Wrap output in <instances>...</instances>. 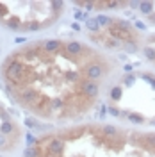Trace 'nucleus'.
I'll use <instances>...</instances> for the list:
<instances>
[{
  "instance_id": "14",
  "label": "nucleus",
  "mask_w": 155,
  "mask_h": 157,
  "mask_svg": "<svg viewBox=\"0 0 155 157\" xmlns=\"http://www.w3.org/2000/svg\"><path fill=\"white\" fill-rule=\"evenodd\" d=\"M145 143L148 150H155V134H145Z\"/></svg>"
},
{
  "instance_id": "3",
  "label": "nucleus",
  "mask_w": 155,
  "mask_h": 157,
  "mask_svg": "<svg viewBox=\"0 0 155 157\" xmlns=\"http://www.w3.org/2000/svg\"><path fill=\"white\" fill-rule=\"evenodd\" d=\"M109 36H111V38H114V39H118V41H130V39L136 38L134 34H130V32H127V30L119 29L116 23L109 27Z\"/></svg>"
},
{
  "instance_id": "27",
  "label": "nucleus",
  "mask_w": 155,
  "mask_h": 157,
  "mask_svg": "<svg viewBox=\"0 0 155 157\" xmlns=\"http://www.w3.org/2000/svg\"><path fill=\"white\" fill-rule=\"evenodd\" d=\"M123 70H125V73H128V71H132V66H130V64H125Z\"/></svg>"
},
{
  "instance_id": "26",
  "label": "nucleus",
  "mask_w": 155,
  "mask_h": 157,
  "mask_svg": "<svg viewBox=\"0 0 155 157\" xmlns=\"http://www.w3.org/2000/svg\"><path fill=\"white\" fill-rule=\"evenodd\" d=\"M75 16H77L78 20H82V18H86V14H82V13H80V11H77V13H75Z\"/></svg>"
},
{
  "instance_id": "6",
  "label": "nucleus",
  "mask_w": 155,
  "mask_h": 157,
  "mask_svg": "<svg viewBox=\"0 0 155 157\" xmlns=\"http://www.w3.org/2000/svg\"><path fill=\"white\" fill-rule=\"evenodd\" d=\"M41 48H43V54H55L62 48V43L57 39H50V41H45L41 45Z\"/></svg>"
},
{
  "instance_id": "13",
  "label": "nucleus",
  "mask_w": 155,
  "mask_h": 157,
  "mask_svg": "<svg viewBox=\"0 0 155 157\" xmlns=\"http://www.w3.org/2000/svg\"><path fill=\"white\" fill-rule=\"evenodd\" d=\"M102 134L107 136V137H112V136H116L118 134V128L112 127V125H105V127H102Z\"/></svg>"
},
{
  "instance_id": "21",
  "label": "nucleus",
  "mask_w": 155,
  "mask_h": 157,
  "mask_svg": "<svg viewBox=\"0 0 155 157\" xmlns=\"http://www.w3.org/2000/svg\"><path fill=\"white\" fill-rule=\"evenodd\" d=\"M68 78L75 82V80H78V78H80V73H78V71H70V73H68Z\"/></svg>"
},
{
  "instance_id": "2",
  "label": "nucleus",
  "mask_w": 155,
  "mask_h": 157,
  "mask_svg": "<svg viewBox=\"0 0 155 157\" xmlns=\"http://www.w3.org/2000/svg\"><path fill=\"white\" fill-rule=\"evenodd\" d=\"M84 75H86L87 80H91V82H96L98 78L104 77V68H102V64H98V63H89L84 70Z\"/></svg>"
},
{
  "instance_id": "23",
  "label": "nucleus",
  "mask_w": 155,
  "mask_h": 157,
  "mask_svg": "<svg viewBox=\"0 0 155 157\" xmlns=\"http://www.w3.org/2000/svg\"><path fill=\"white\" fill-rule=\"evenodd\" d=\"M109 113H111L112 116H119V114H121V113H119V109L114 107V105H111V107H109Z\"/></svg>"
},
{
  "instance_id": "12",
  "label": "nucleus",
  "mask_w": 155,
  "mask_h": 157,
  "mask_svg": "<svg viewBox=\"0 0 155 157\" xmlns=\"http://www.w3.org/2000/svg\"><path fill=\"white\" fill-rule=\"evenodd\" d=\"M127 120L132 121V123H145V118L137 113H127Z\"/></svg>"
},
{
  "instance_id": "9",
  "label": "nucleus",
  "mask_w": 155,
  "mask_h": 157,
  "mask_svg": "<svg viewBox=\"0 0 155 157\" xmlns=\"http://www.w3.org/2000/svg\"><path fill=\"white\" fill-rule=\"evenodd\" d=\"M114 21H116V25L119 27V29H123V30H127V32H130V34L136 36V32H134V29H132L130 21H127V20H114Z\"/></svg>"
},
{
  "instance_id": "28",
  "label": "nucleus",
  "mask_w": 155,
  "mask_h": 157,
  "mask_svg": "<svg viewBox=\"0 0 155 157\" xmlns=\"http://www.w3.org/2000/svg\"><path fill=\"white\" fill-rule=\"evenodd\" d=\"M136 27H137V29H145L146 25H145V23H141V21H137V23H136Z\"/></svg>"
},
{
  "instance_id": "29",
  "label": "nucleus",
  "mask_w": 155,
  "mask_h": 157,
  "mask_svg": "<svg viewBox=\"0 0 155 157\" xmlns=\"http://www.w3.org/2000/svg\"><path fill=\"white\" fill-rule=\"evenodd\" d=\"M152 20H153V21H155V14H152Z\"/></svg>"
},
{
  "instance_id": "4",
  "label": "nucleus",
  "mask_w": 155,
  "mask_h": 157,
  "mask_svg": "<svg viewBox=\"0 0 155 157\" xmlns=\"http://www.w3.org/2000/svg\"><path fill=\"white\" fill-rule=\"evenodd\" d=\"M80 91H82V95H84V97L95 98V97H98V93H100V86H98L96 82L84 80V82L80 84Z\"/></svg>"
},
{
  "instance_id": "1",
  "label": "nucleus",
  "mask_w": 155,
  "mask_h": 157,
  "mask_svg": "<svg viewBox=\"0 0 155 157\" xmlns=\"http://www.w3.org/2000/svg\"><path fill=\"white\" fill-rule=\"evenodd\" d=\"M18 98H20V102L23 105H27V107H36V105H39L43 102L41 100V95H39L36 89H30V88L21 89V93H18Z\"/></svg>"
},
{
  "instance_id": "20",
  "label": "nucleus",
  "mask_w": 155,
  "mask_h": 157,
  "mask_svg": "<svg viewBox=\"0 0 155 157\" xmlns=\"http://www.w3.org/2000/svg\"><path fill=\"white\" fill-rule=\"evenodd\" d=\"M0 130H2V134H9L11 130H13V123H11V121H6V123L2 125Z\"/></svg>"
},
{
  "instance_id": "15",
  "label": "nucleus",
  "mask_w": 155,
  "mask_h": 157,
  "mask_svg": "<svg viewBox=\"0 0 155 157\" xmlns=\"http://www.w3.org/2000/svg\"><path fill=\"white\" fill-rule=\"evenodd\" d=\"M123 48H125L127 52H136V50H137V43L134 41V39L125 41V43H123Z\"/></svg>"
},
{
  "instance_id": "16",
  "label": "nucleus",
  "mask_w": 155,
  "mask_h": 157,
  "mask_svg": "<svg viewBox=\"0 0 155 157\" xmlns=\"http://www.w3.org/2000/svg\"><path fill=\"white\" fill-rule=\"evenodd\" d=\"M96 20H98V23H100V25H109V27H111V25H112V21H114V20H111L109 16H104V14L96 16Z\"/></svg>"
},
{
  "instance_id": "11",
  "label": "nucleus",
  "mask_w": 155,
  "mask_h": 157,
  "mask_svg": "<svg viewBox=\"0 0 155 157\" xmlns=\"http://www.w3.org/2000/svg\"><path fill=\"white\" fill-rule=\"evenodd\" d=\"M139 9L145 14H152L153 11V2H139Z\"/></svg>"
},
{
  "instance_id": "8",
  "label": "nucleus",
  "mask_w": 155,
  "mask_h": 157,
  "mask_svg": "<svg viewBox=\"0 0 155 157\" xmlns=\"http://www.w3.org/2000/svg\"><path fill=\"white\" fill-rule=\"evenodd\" d=\"M50 111H61V109L66 107V104H64V100L62 98H54V100H50Z\"/></svg>"
},
{
  "instance_id": "17",
  "label": "nucleus",
  "mask_w": 155,
  "mask_h": 157,
  "mask_svg": "<svg viewBox=\"0 0 155 157\" xmlns=\"http://www.w3.org/2000/svg\"><path fill=\"white\" fill-rule=\"evenodd\" d=\"M111 98H112L114 102L121 98V88H119V86H116V88H112V89H111Z\"/></svg>"
},
{
  "instance_id": "19",
  "label": "nucleus",
  "mask_w": 155,
  "mask_h": 157,
  "mask_svg": "<svg viewBox=\"0 0 155 157\" xmlns=\"http://www.w3.org/2000/svg\"><path fill=\"white\" fill-rule=\"evenodd\" d=\"M143 52H145V56L150 59V61H155V48H152V47H146Z\"/></svg>"
},
{
  "instance_id": "10",
  "label": "nucleus",
  "mask_w": 155,
  "mask_h": 157,
  "mask_svg": "<svg viewBox=\"0 0 155 157\" xmlns=\"http://www.w3.org/2000/svg\"><path fill=\"white\" fill-rule=\"evenodd\" d=\"M86 27L91 30V32H100V27H102V25L98 23L96 18H89V20L86 21Z\"/></svg>"
},
{
  "instance_id": "24",
  "label": "nucleus",
  "mask_w": 155,
  "mask_h": 157,
  "mask_svg": "<svg viewBox=\"0 0 155 157\" xmlns=\"http://www.w3.org/2000/svg\"><path fill=\"white\" fill-rule=\"evenodd\" d=\"M52 6H54V9H61V7H62V2H61V0H57V2H52Z\"/></svg>"
},
{
  "instance_id": "22",
  "label": "nucleus",
  "mask_w": 155,
  "mask_h": 157,
  "mask_svg": "<svg viewBox=\"0 0 155 157\" xmlns=\"http://www.w3.org/2000/svg\"><path fill=\"white\" fill-rule=\"evenodd\" d=\"M134 80H136L134 75H127V77H125V84H127V86H132V84H134Z\"/></svg>"
},
{
  "instance_id": "18",
  "label": "nucleus",
  "mask_w": 155,
  "mask_h": 157,
  "mask_svg": "<svg viewBox=\"0 0 155 157\" xmlns=\"http://www.w3.org/2000/svg\"><path fill=\"white\" fill-rule=\"evenodd\" d=\"M105 47L107 48H118V47H119V41H118V39L109 38V39H105Z\"/></svg>"
},
{
  "instance_id": "25",
  "label": "nucleus",
  "mask_w": 155,
  "mask_h": 157,
  "mask_svg": "<svg viewBox=\"0 0 155 157\" xmlns=\"http://www.w3.org/2000/svg\"><path fill=\"white\" fill-rule=\"evenodd\" d=\"M27 143H29L30 147L34 145V136H32V134H27Z\"/></svg>"
},
{
  "instance_id": "5",
  "label": "nucleus",
  "mask_w": 155,
  "mask_h": 157,
  "mask_svg": "<svg viewBox=\"0 0 155 157\" xmlns=\"http://www.w3.org/2000/svg\"><path fill=\"white\" fill-rule=\"evenodd\" d=\"M86 48L82 43H78V41H70V43H66V54L68 56H71V57H77V56H80L82 52H86Z\"/></svg>"
},
{
  "instance_id": "7",
  "label": "nucleus",
  "mask_w": 155,
  "mask_h": 157,
  "mask_svg": "<svg viewBox=\"0 0 155 157\" xmlns=\"http://www.w3.org/2000/svg\"><path fill=\"white\" fill-rule=\"evenodd\" d=\"M39 155H41V147H38V145H32L23 152V157H39Z\"/></svg>"
}]
</instances>
